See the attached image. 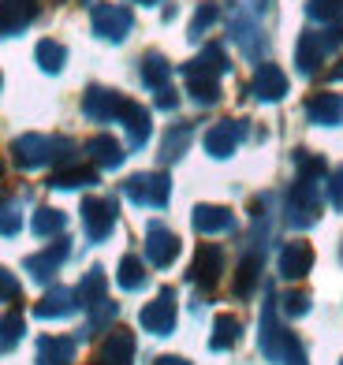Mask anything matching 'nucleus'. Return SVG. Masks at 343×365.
<instances>
[{"mask_svg": "<svg viewBox=\"0 0 343 365\" xmlns=\"http://www.w3.org/2000/svg\"><path fill=\"white\" fill-rule=\"evenodd\" d=\"M220 269H224V254L220 246H202L198 254H194V264H190V279L202 287H213L220 279Z\"/></svg>", "mask_w": 343, "mask_h": 365, "instance_id": "nucleus-17", "label": "nucleus"}, {"mask_svg": "<svg viewBox=\"0 0 343 365\" xmlns=\"http://www.w3.org/2000/svg\"><path fill=\"white\" fill-rule=\"evenodd\" d=\"M250 93L257 101H280L287 93V75L276 68V63H257V71L250 78Z\"/></svg>", "mask_w": 343, "mask_h": 365, "instance_id": "nucleus-13", "label": "nucleus"}, {"mask_svg": "<svg viewBox=\"0 0 343 365\" xmlns=\"http://www.w3.org/2000/svg\"><path fill=\"white\" fill-rule=\"evenodd\" d=\"M309 269H314V250H309V242H287L280 250V276L284 279H302Z\"/></svg>", "mask_w": 343, "mask_h": 365, "instance_id": "nucleus-19", "label": "nucleus"}, {"mask_svg": "<svg viewBox=\"0 0 343 365\" xmlns=\"http://www.w3.org/2000/svg\"><path fill=\"white\" fill-rule=\"evenodd\" d=\"M11 4H19V8H26L30 15H38V0H11Z\"/></svg>", "mask_w": 343, "mask_h": 365, "instance_id": "nucleus-45", "label": "nucleus"}, {"mask_svg": "<svg viewBox=\"0 0 343 365\" xmlns=\"http://www.w3.org/2000/svg\"><path fill=\"white\" fill-rule=\"evenodd\" d=\"M135 4H157V0H135Z\"/></svg>", "mask_w": 343, "mask_h": 365, "instance_id": "nucleus-46", "label": "nucleus"}, {"mask_svg": "<svg viewBox=\"0 0 343 365\" xmlns=\"http://www.w3.org/2000/svg\"><path fill=\"white\" fill-rule=\"evenodd\" d=\"M90 182H97L93 168H63V172L53 175L48 187H53V190H75V187H90Z\"/></svg>", "mask_w": 343, "mask_h": 365, "instance_id": "nucleus-32", "label": "nucleus"}, {"mask_svg": "<svg viewBox=\"0 0 343 365\" xmlns=\"http://www.w3.org/2000/svg\"><path fill=\"white\" fill-rule=\"evenodd\" d=\"M190 135H194V127L190 123H179V127H172L168 135H165V142H160V160H179L187 153V145H190Z\"/></svg>", "mask_w": 343, "mask_h": 365, "instance_id": "nucleus-29", "label": "nucleus"}, {"mask_svg": "<svg viewBox=\"0 0 343 365\" xmlns=\"http://www.w3.org/2000/svg\"><path fill=\"white\" fill-rule=\"evenodd\" d=\"M190 63H194V68H202V71H209V75H217V78H220V75H224L227 68H232V63H227V56H224V48H220V45H205V48H202V53L194 56Z\"/></svg>", "mask_w": 343, "mask_h": 365, "instance_id": "nucleus-34", "label": "nucleus"}, {"mask_svg": "<svg viewBox=\"0 0 343 365\" xmlns=\"http://www.w3.org/2000/svg\"><path fill=\"white\" fill-rule=\"evenodd\" d=\"M232 38L239 41V48L247 53L250 60H257L261 53H265V34H261V23L250 4H235L232 11Z\"/></svg>", "mask_w": 343, "mask_h": 365, "instance_id": "nucleus-6", "label": "nucleus"}, {"mask_svg": "<svg viewBox=\"0 0 343 365\" xmlns=\"http://www.w3.org/2000/svg\"><path fill=\"white\" fill-rule=\"evenodd\" d=\"M172 298H175L172 287H165L150 306L138 313V321H142L145 331H153V336H168V331L175 328V302H172Z\"/></svg>", "mask_w": 343, "mask_h": 365, "instance_id": "nucleus-9", "label": "nucleus"}, {"mask_svg": "<svg viewBox=\"0 0 343 365\" xmlns=\"http://www.w3.org/2000/svg\"><path fill=\"white\" fill-rule=\"evenodd\" d=\"M239 331H242L239 317L220 313V317L213 321V339H209V346H213V351H232V346L239 343Z\"/></svg>", "mask_w": 343, "mask_h": 365, "instance_id": "nucleus-26", "label": "nucleus"}, {"mask_svg": "<svg viewBox=\"0 0 343 365\" xmlns=\"http://www.w3.org/2000/svg\"><path fill=\"white\" fill-rule=\"evenodd\" d=\"M339 11H343V0H309L306 4V15L314 23H336Z\"/></svg>", "mask_w": 343, "mask_h": 365, "instance_id": "nucleus-37", "label": "nucleus"}, {"mask_svg": "<svg viewBox=\"0 0 343 365\" xmlns=\"http://www.w3.org/2000/svg\"><path fill=\"white\" fill-rule=\"evenodd\" d=\"M34 19L26 8H19V4H11V0H0V34L4 38H11V34H19V30Z\"/></svg>", "mask_w": 343, "mask_h": 365, "instance_id": "nucleus-30", "label": "nucleus"}, {"mask_svg": "<svg viewBox=\"0 0 343 365\" xmlns=\"http://www.w3.org/2000/svg\"><path fill=\"white\" fill-rule=\"evenodd\" d=\"M157 105H160V108H175V105H179L175 90H172V86H160V90H157Z\"/></svg>", "mask_w": 343, "mask_h": 365, "instance_id": "nucleus-43", "label": "nucleus"}, {"mask_svg": "<svg viewBox=\"0 0 343 365\" xmlns=\"http://www.w3.org/2000/svg\"><path fill=\"white\" fill-rule=\"evenodd\" d=\"M339 257H343V250H339Z\"/></svg>", "mask_w": 343, "mask_h": 365, "instance_id": "nucleus-47", "label": "nucleus"}, {"mask_svg": "<svg viewBox=\"0 0 343 365\" xmlns=\"http://www.w3.org/2000/svg\"><path fill=\"white\" fill-rule=\"evenodd\" d=\"M75 343L68 336H41L38 339V365H71Z\"/></svg>", "mask_w": 343, "mask_h": 365, "instance_id": "nucleus-23", "label": "nucleus"}, {"mask_svg": "<svg viewBox=\"0 0 343 365\" xmlns=\"http://www.w3.org/2000/svg\"><path fill=\"white\" fill-rule=\"evenodd\" d=\"M317 187H321L317 179H295V187L287 194V224L291 227H309L317 220V205H321Z\"/></svg>", "mask_w": 343, "mask_h": 365, "instance_id": "nucleus-5", "label": "nucleus"}, {"mask_svg": "<svg viewBox=\"0 0 343 365\" xmlns=\"http://www.w3.org/2000/svg\"><path fill=\"white\" fill-rule=\"evenodd\" d=\"M145 257H150V264H157V269H168L179 257V239L165 224H150V231H145Z\"/></svg>", "mask_w": 343, "mask_h": 365, "instance_id": "nucleus-11", "label": "nucleus"}, {"mask_svg": "<svg viewBox=\"0 0 343 365\" xmlns=\"http://www.w3.org/2000/svg\"><path fill=\"white\" fill-rule=\"evenodd\" d=\"M19 227H23V212H19V205H15L11 197H0V239L19 235Z\"/></svg>", "mask_w": 343, "mask_h": 365, "instance_id": "nucleus-36", "label": "nucleus"}, {"mask_svg": "<svg viewBox=\"0 0 343 365\" xmlns=\"http://www.w3.org/2000/svg\"><path fill=\"white\" fill-rule=\"evenodd\" d=\"M306 309H309V294L306 291H287L284 294V313L287 317H302Z\"/></svg>", "mask_w": 343, "mask_h": 365, "instance_id": "nucleus-40", "label": "nucleus"}, {"mask_svg": "<svg viewBox=\"0 0 343 365\" xmlns=\"http://www.w3.org/2000/svg\"><path fill=\"white\" fill-rule=\"evenodd\" d=\"M34 60H38V68H41L45 75H60L63 63H68V48H63L60 41H53V38H45V41H38V48H34Z\"/></svg>", "mask_w": 343, "mask_h": 365, "instance_id": "nucleus-25", "label": "nucleus"}, {"mask_svg": "<svg viewBox=\"0 0 343 365\" xmlns=\"http://www.w3.org/2000/svg\"><path fill=\"white\" fill-rule=\"evenodd\" d=\"M257 272H261V257H257V254H254V257H242L239 276H235V294H239V298H247V294L257 287Z\"/></svg>", "mask_w": 343, "mask_h": 365, "instance_id": "nucleus-35", "label": "nucleus"}, {"mask_svg": "<svg viewBox=\"0 0 343 365\" xmlns=\"http://www.w3.org/2000/svg\"><path fill=\"white\" fill-rule=\"evenodd\" d=\"M261 354H265L269 361L276 365H306V351H302V343L291 336L287 328L276 324V306L269 302L265 313H261Z\"/></svg>", "mask_w": 343, "mask_h": 365, "instance_id": "nucleus-1", "label": "nucleus"}, {"mask_svg": "<svg viewBox=\"0 0 343 365\" xmlns=\"http://www.w3.org/2000/svg\"><path fill=\"white\" fill-rule=\"evenodd\" d=\"M86 153H90L93 164H101V168H120V164H123V149H120V142L112 138V135H97V138H90Z\"/></svg>", "mask_w": 343, "mask_h": 365, "instance_id": "nucleus-24", "label": "nucleus"}, {"mask_svg": "<svg viewBox=\"0 0 343 365\" xmlns=\"http://www.w3.org/2000/svg\"><path fill=\"white\" fill-rule=\"evenodd\" d=\"M34 235H41V239H48V235H60L63 227H68V217H63L60 209H38L34 212Z\"/></svg>", "mask_w": 343, "mask_h": 365, "instance_id": "nucleus-33", "label": "nucleus"}, {"mask_svg": "<svg viewBox=\"0 0 343 365\" xmlns=\"http://www.w3.org/2000/svg\"><path fill=\"white\" fill-rule=\"evenodd\" d=\"M68 149H75V142L68 138H45V135H19L11 142V157L19 168H45L48 160L68 157Z\"/></svg>", "mask_w": 343, "mask_h": 365, "instance_id": "nucleus-3", "label": "nucleus"}, {"mask_svg": "<svg viewBox=\"0 0 343 365\" xmlns=\"http://www.w3.org/2000/svg\"><path fill=\"white\" fill-rule=\"evenodd\" d=\"M0 86H4V82H0Z\"/></svg>", "mask_w": 343, "mask_h": 365, "instance_id": "nucleus-48", "label": "nucleus"}, {"mask_svg": "<svg viewBox=\"0 0 343 365\" xmlns=\"http://www.w3.org/2000/svg\"><path fill=\"white\" fill-rule=\"evenodd\" d=\"M19 339H23V317H19V313L0 317V351H11Z\"/></svg>", "mask_w": 343, "mask_h": 365, "instance_id": "nucleus-38", "label": "nucleus"}, {"mask_svg": "<svg viewBox=\"0 0 343 365\" xmlns=\"http://www.w3.org/2000/svg\"><path fill=\"white\" fill-rule=\"evenodd\" d=\"M83 224H86L90 242L108 239L112 227H116V205H112L108 197H86V205H83Z\"/></svg>", "mask_w": 343, "mask_h": 365, "instance_id": "nucleus-8", "label": "nucleus"}, {"mask_svg": "<svg viewBox=\"0 0 343 365\" xmlns=\"http://www.w3.org/2000/svg\"><path fill=\"white\" fill-rule=\"evenodd\" d=\"M101 365H135V336L123 328H116L112 336L101 343Z\"/></svg>", "mask_w": 343, "mask_h": 365, "instance_id": "nucleus-20", "label": "nucleus"}, {"mask_svg": "<svg viewBox=\"0 0 343 365\" xmlns=\"http://www.w3.org/2000/svg\"><path fill=\"white\" fill-rule=\"evenodd\" d=\"M242 135H247V127H242V120H224L217 127H209V135H205V153L209 157H232L235 153V145L242 142Z\"/></svg>", "mask_w": 343, "mask_h": 365, "instance_id": "nucleus-10", "label": "nucleus"}, {"mask_svg": "<svg viewBox=\"0 0 343 365\" xmlns=\"http://www.w3.org/2000/svg\"><path fill=\"white\" fill-rule=\"evenodd\" d=\"M68 254H71V242L60 239V242L48 246V250H41V254H34V257H26V272L34 276L38 284H45V279H53V272H60V264L68 261Z\"/></svg>", "mask_w": 343, "mask_h": 365, "instance_id": "nucleus-14", "label": "nucleus"}, {"mask_svg": "<svg viewBox=\"0 0 343 365\" xmlns=\"http://www.w3.org/2000/svg\"><path fill=\"white\" fill-rule=\"evenodd\" d=\"M217 19H220V8L217 4H209V0H205V4H198V11H194V19H190V38H202Z\"/></svg>", "mask_w": 343, "mask_h": 365, "instance_id": "nucleus-39", "label": "nucleus"}, {"mask_svg": "<svg viewBox=\"0 0 343 365\" xmlns=\"http://www.w3.org/2000/svg\"><path fill=\"white\" fill-rule=\"evenodd\" d=\"M75 309H78V294L71 287H53L34 306V317L38 321H56V317H71Z\"/></svg>", "mask_w": 343, "mask_h": 365, "instance_id": "nucleus-15", "label": "nucleus"}, {"mask_svg": "<svg viewBox=\"0 0 343 365\" xmlns=\"http://www.w3.org/2000/svg\"><path fill=\"white\" fill-rule=\"evenodd\" d=\"M183 78H187V93H190L198 105H213L217 97H220L217 75H209V71H202V68H194V63H187V68H183Z\"/></svg>", "mask_w": 343, "mask_h": 365, "instance_id": "nucleus-22", "label": "nucleus"}, {"mask_svg": "<svg viewBox=\"0 0 343 365\" xmlns=\"http://www.w3.org/2000/svg\"><path fill=\"white\" fill-rule=\"evenodd\" d=\"M339 365H343V361H339Z\"/></svg>", "mask_w": 343, "mask_h": 365, "instance_id": "nucleus-49", "label": "nucleus"}, {"mask_svg": "<svg viewBox=\"0 0 343 365\" xmlns=\"http://www.w3.org/2000/svg\"><path fill=\"white\" fill-rule=\"evenodd\" d=\"M116 284H120L123 291H142V287H145V264H142L135 254H127V257L120 261Z\"/></svg>", "mask_w": 343, "mask_h": 365, "instance_id": "nucleus-31", "label": "nucleus"}, {"mask_svg": "<svg viewBox=\"0 0 343 365\" xmlns=\"http://www.w3.org/2000/svg\"><path fill=\"white\" fill-rule=\"evenodd\" d=\"M168 78H172V63L160 56V53H145L142 56V82L150 90H160V86H168Z\"/></svg>", "mask_w": 343, "mask_h": 365, "instance_id": "nucleus-27", "label": "nucleus"}, {"mask_svg": "<svg viewBox=\"0 0 343 365\" xmlns=\"http://www.w3.org/2000/svg\"><path fill=\"white\" fill-rule=\"evenodd\" d=\"M343 45V23H332L329 30H306V34L299 38L295 45V63H299V71L302 75H314L324 56L336 53V48Z\"/></svg>", "mask_w": 343, "mask_h": 365, "instance_id": "nucleus-2", "label": "nucleus"}, {"mask_svg": "<svg viewBox=\"0 0 343 365\" xmlns=\"http://www.w3.org/2000/svg\"><path fill=\"white\" fill-rule=\"evenodd\" d=\"M329 202H332L336 209H343V168H336V172L329 175Z\"/></svg>", "mask_w": 343, "mask_h": 365, "instance_id": "nucleus-42", "label": "nucleus"}, {"mask_svg": "<svg viewBox=\"0 0 343 365\" xmlns=\"http://www.w3.org/2000/svg\"><path fill=\"white\" fill-rule=\"evenodd\" d=\"M157 365H190V361L179 358V354H165V358H157Z\"/></svg>", "mask_w": 343, "mask_h": 365, "instance_id": "nucleus-44", "label": "nucleus"}, {"mask_svg": "<svg viewBox=\"0 0 343 365\" xmlns=\"http://www.w3.org/2000/svg\"><path fill=\"white\" fill-rule=\"evenodd\" d=\"M78 306H101L105 302V272L101 269H90L86 276H83V284H78Z\"/></svg>", "mask_w": 343, "mask_h": 365, "instance_id": "nucleus-28", "label": "nucleus"}, {"mask_svg": "<svg viewBox=\"0 0 343 365\" xmlns=\"http://www.w3.org/2000/svg\"><path fill=\"white\" fill-rule=\"evenodd\" d=\"M123 194L130 197L135 205H145V209H160L168 205V194H172V179L165 172H138L123 182Z\"/></svg>", "mask_w": 343, "mask_h": 365, "instance_id": "nucleus-4", "label": "nucleus"}, {"mask_svg": "<svg viewBox=\"0 0 343 365\" xmlns=\"http://www.w3.org/2000/svg\"><path fill=\"white\" fill-rule=\"evenodd\" d=\"M120 120H123V127H127V142H130V149H138V145L150 142V127H153V123H150V112H145L142 105L123 101Z\"/></svg>", "mask_w": 343, "mask_h": 365, "instance_id": "nucleus-21", "label": "nucleus"}, {"mask_svg": "<svg viewBox=\"0 0 343 365\" xmlns=\"http://www.w3.org/2000/svg\"><path fill=\"white\" fill-rule=\"evenodd\" d=\"M11 298H19V279L0 264V302H11Z\"/></svg>", "mask_w": 343, "mask_h": 365, "instance_id": "nucleus-41", "label": "nucleus"}, {"mask_svg": "<svg viewBox=\"0 0 343 365\" xmlns=\"http://www.w3.org/2000/svg\"><path fill=\"white\" fill-rule=\"evenodd\" d=\"M130 26H135V19H130V11L123 4H97L93 8V34L97 38L123 41L130 34Z\"/></svg>", "mask_w": 343, "mask_h": 365, "instance_id": "nucleus-7", "label": "nucleus"}, {"mask_svg": "<svg viewBox=\"0 0 343 365\" xmlns=\"http://www.w3.org/2000/svg\"><path fill=\"white\" fill-rule=\"evenodd\" d=\"M120 108H123V97L112 93V90H105V86H90L86 97H83V112H86V120H93V123L116 120Z\"/></svg>", "mask_w": 343, "mask_h": 365, "instance_id": "nucleus-12", "label": "nucleus"}, {"mask_svg": "<svg viewBox=\"0 0 343 365\" xmlns=\"http://www.w3.org/2000/svg\"><path fill=\"white\" fill-rule=\"evenodd\" d=\"M306 120L317 127H336L343 120V93H314L306 101Z\"/></svg>", "mask_w": 343, "mask_h": 365, "instance_id": "nucleus-16", "label": "nucleus"}, {"mask_svg": "<svg viewBox=\"0 0 343 365\" xmlns=\"http://www.w3.org/2000/svg\"><path fill=\"white\" fill-rule=\"evenodd\" d=\"M232 227H235L232 209H224V205H198L194 209V231L198 235H224Z\"/></svg>", "mask_w": 343, "mask_h": 365, "instance_id": "nucleus-18", "label": "nucleus"}]
</instances>
